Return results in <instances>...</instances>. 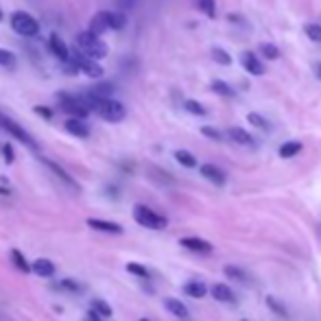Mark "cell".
<instances>
[{"instance_id": "obj_8", "label": "cell", "mask_w": 321, "mask_h": 321, "mask_svg": "<svg viewBox=\"0 0 321 321\" xmlns=\"http://www.w3.org/2000/svg\"><path fill=\"white\" fill-rule=\"evenodd\" d=\"M179 245L184 249H188V251H192V253H201V256H208V253L214 251V247L210 245L208 241L197 239V236H186V239H179Z\"/></svg>"}, {"instance_id": "obj_32", "label": "cell", "mask_w": 321, "mask_h": 321, "mask_svg": "<svg viewBox=\"0 0 321 321\" xmlns=\"http://www.w3.org/2000/svg\"><path fill=\"white\" fill-rule=\"evenodd\" d=\"M125 24H127L125 11H112V29L120 31V29H125Z\"/></svg>"}, {"instance_id": "obj_15", "label": "cell", "mask_w": 321, "mask_h": 321, "mask_svg": "<svg viewBox=\"0 0 321 321\" xmlns=\"http://www.w3.org/2000/svg\"><path fill=\"white\" fill-rule=\"evenodd\" d=\"M87 225L92 230H98V232H107V234H123V228L114 221H105V219H87Z\"/></svg>"}, {"instance_id": "obj_6", "label": "cell", "mask_w": 321, "mask_h": 321, "mask_svg": "<svg viewBox=\"0 0 321 321\" xmlns=\"http://www.w3.org/2000/svg\"><path fill=\"white\" fill-rule=\"evenodd\" d=\"M70 62L77 66V70H79V73L92 77V79H101L103 73H105L101 66L96 64V59L87 57V55H83L81 51H77V48H75V53H70Z\"/></svg>"}, {"instance_id": "obj_1", "label": "cell", "mask_w": 321, "mask_h": 321, "mask_svg": "<svg viewBox=\"0 0 321 321\" xmlns=\"http://www.w3.org/2000/svg\"><path fill=\"white\" fill-rule=\"evenodd\" d=\"M83 98H85L90 112H96L103 120H107V123H120L127 116L125 105L114 101V98H109V96H98V94H94L92 90H87L83 94Z\"/></svg>"}, {"instance_id": "obj_16", "label": "cell", "mask_w": 321, "mask_h": 321, "mask_svg": "<svg viewBox=\"0 0 321 321\" xmlns=\"http://www.w3.org/2000/svg\"><path fill=\"white\" fill-rule=\"evenodd\" d=\"M31 271L35 275H40V278H53L55 275V264L51 262V260H46V258H37L35 262H33Z\"/></svg>"}, {"instance_id": "obj_14", "label": "cell", "mask_w": 321, "mask_h": 321, "mask_svg": "<svg viewBox=\"0 0 321 321\" xmlns=\"http://www.w3.org/2000/svg\"><path fill=\"white\" fill-rule=\"evenodd\" d=\"M64 127H66V131H68V134H73L77 138H87V136H90V127L83 123V118H77V116H73V118H66Z\"/></svg>"}, {"instance_id": "obj_45", "label": "cell", "mask_w": 321, "mask_h": 321, "mask_svg": "<svg viewBox=\"0 0 321 321\" xmlns=\"http://www.w3.org/2000/svg\"><path fill=\"white\" fill-rule=\"evenodd\" d=\"M319 234H321V225H319Z\"/></svg>"}, {"instance_id": "obj_36", "label": "cell", "mask_w": 321, "mask_h": 321, "mask_svg": "<svg viewBox=\"0 0 321 321\" xmlns=\"http://www.w3.org/2000/svg\"><path fill=\"white\" fill-rule=\"evenodd\" d=\"M201 134L206 138H210V140H214V142L223 140V134H221L219 129H214V127H201Z\"/></svg>"}, {"instance_id": "obj_21", "label": "cell", "mask_w": 321, "mask_h": 321, "mask_svg": "<svg viewBox=\"0 0 321 321\" xmlns=\"http://www.w3.org/2000/svg\"><path fill=\"white\" fill-rule=\"evenodd\" d=\"M302 151V142H297V140H289V142H284V145L280 147V158H284V160H289V158H295L297 153Z\"/></svg>"}, {"instance_id": "obj_5", "label": "cell", "mask_w": 321, "mask_h": 321, "mask_svg": "<svg viewBox=\"0 0 321 321\" xmlns=\"http://www.w3.org/2000/svg\"><path fill=\"white\" fill-rule=\"evenodd\" d=\"M57 101L62 103V109L68 114L77 116V118H85L87 114H90V107H87L85 98H83V94L79 96H75V94H57Z\"/></svg>"}, {"instance_id": "obj_12", "label": "cell", "mask_w": 321, "mask_h": 321, "mask_svg": "<svg viewBox=\"0 0 321 321\" xmlns=\"http://www.w3.org/2000/svg\"><path fill=\"white\" fill-rule=\"evenodd\" d=\"M48 48H51V53L57 59H62V62H70V48L66 46V42L59 35H51V37H48Z\"/></svg>"}, {"instance_id": "obj_26", "label": "cell", "mask_w": 321, "mask_h": 321, "mask_svg": "<svg viewBox=\"0 0 321 321\" xmlns=\"http://www.w3.org/2000/svg\"><path fill=\"white\" fill-rule=\"evenodd\" d=\"M195 2H197V9L203 11L208 18H214V15H217V2H214V0H195Z\"/></svg>"}, {"instance_id": "obj_27", "label": "cell", "mask_w": 321, "mask_h": 321, "mask_svg": "<svg viewBox=\"0 0 321 321\" xmlns=\"http://www.w3.org/2000/svg\"><path fill=\"white\" fill-rule=\"evenodd\" d=\"M304 33L308 35L311 42H321V24H317V22H308L304 26Z\"/></svg>"}, {"instance_id": "obj_42", "label": "cell", "mask_w": 321, "mask_h": 321, "mask_svg": "<svg viewBox=\"0 0 321 321\" xmlns=\"http://www.w3.org/2000/svg\"><path fill=\"white\" fill-rule=\"evenodd\" d=\"M2 153H4V162H7V164L13 162V151H11V145H4Z\"/></svg>"}, {"instance_id": "obj_30", "label": "cell", "mask_w": 321, "mask_h": 321, "mask_svg": "<svg viewBox=\"0 0 321 321\" xmlns=\"http://www.w3.org/2000/svg\"><path fill=\"white\" fill-rule=\"evenodd\" d=\"M267 306H269V308H271V311H273L275 315H278V317H284V319L289 317V313H286L284 304H280L278 300H275V297H271V295L267 297Z\"/></svg>"}, {"instance_id": "obj_28", "label": "cell", "mask_w": 321, "mask_h": 321, "mask_svg": "<svg viewBox=\"0 0 321 321\" xmlns=\"http://www.w3.org/2000/svg\"><path fill=\"white\" fill-rule=\"evenodd\" d=\"M212 59L217 64H221V66H230L232 64V55L228 51H223V48H219V46L212 48Z\"/></svg>"}, {"instance_id": "obj_39", "label": "cell", "mask_w": 321, "mask_h": 321, "mask_svg": "<svg viewBox=\"0 0 321 321\" xmlns=\"http://www.w3.org/2000/svg\"><path fill=\"white\" fill-rule=\"evenodd\" d=\"M116 4H118L120 11H129V9H134L138 4V0H116Z\"/></svg>"}, {"instance_id": "obj_29", "label": "cell", "mask_w": 321, "mask_h": 321, "mask_svg": "<svg viewBox=\"0 0 321 321\" xmlns=\"http://www.w3.org/2000/svg\"><path fill=\"white\" fill-rule=\"evenodd\" d=\"M11 262L15 264V267H18L22 273H29L31 271V267L29 264H26V260H24V256H22V253L18 251V249H13V251H11Z\"/></svg>"}, {"instance_id": "obj_37", "label": "cell", "mask_w": 321, "mask_h": 321, "mask_svg": "<svg viewBox=\"0 0 321 321\" xmlns=\"http://www.w3.org/2000/svg\"><path fill=\"white\" fill-rule=\"evenodd\" d=\"M90 90L94 92V94H98V96H109L114 90H112V85L109 83H103V85H96V87H90Z\"/></svg>"}, {"instance_id": "obj_10", "label": "cell", "mask_w": 321, "mask_h": 321, "mask_svg": "<svg viewBox=\"0 0 321 321\" xmlns=\"http://www.w3.org/2000/svg\"><path fill=\"white\" fill-rule=\"evenodd\" d=\"M241 62H242V68L247 70L249 75H253V77H262L264 75V66H262V62L253 55L251 51H245L241 55Z\"/></svg>"}, {"instance_id": "obj_38", "label": "cell", "mask_w": 321, "mask_h": 321, "mask_svg": "<svg viewBox=\"0 0 321 321\" xmlns=\"http://www.w3.org/2000/svg\"><path fill=\"white\" fill-rule=\"evenodd\" d=\"M225 275H230V278H236V280H245V275H242V271L241 269H236V267H232V264H225Z\"/></svg>"}, {"instance_id": "obj_23", "label": "cell", "mask_w": 321, "mask_h": 321, "mask_svg": "<svg viewBox=\"0 0 321 321\" xmlns=\"http://www.w3.org/2000/svg\"><path fill=\"white\" fill-rule=\"evenodd\" d=\"M260 55L267 57L269 62H275V59L280 57V48L275 46V44H271V42H262L260 44Z\"/></svg>"}, {"instance_id": "obj_41", "label": "cell", "mask_w": 321, "mask_h": 321, "mask_svg": "<svg viewBox=\"0 0 321 321\" xmlns=\"http://www.w3.org/2000/svg\"><path fill=\"white\" fill-rule=\"evenodd\" d=\"M35 114H40L42 118H46V120L53 118V112H51L48 107H44V105H37V107H35Z\"/></svg>"}, {"instance_id": "obj_33", "label": "cell", "mask_w": 321, "mask_h": 321, "mask_svg": "<svg viewBox=\"0 0 321 321\" xmlns=\"http://www.w3.org/2000/svg\"><path fill=\"white\" fill-rule=\"evenodd\" d=\"M0 66H2V68H13L15 66V55L9 53L7 48H0Z\"/></svg>"}, {"instance_id": "obj_46", "label": "cell", "mask_w": 321, "mask_h": 321, "mask_svg": "<svg viewBox=\"0 0 321 321\" xmlns=\"http://www.w3.org/2000/svg\"><path fill=\"white\" fill-rule=\"evenodd\" d=\"M140 321H149V319H140Z\"/></svg>"}, {"instance_id": "obj_40", "label": "cell", "mask_w": 321, "mask_h": 321, "mask_svg": "<svg viewBox=\"0 0 321 321\" xmlns=\"http://www.w3.org/2000/svg\"><path fill=\"white\" fill-rule=\"evenodd\" d=\"M62 289H68V291H73V293H79L81 286L77 284V282H73V280H62Z\"/></svg>"}, {"instance_id": "obj_11", "label": "cell", "mask_w": 321, "mask_h": 321, "mask_svg": "<svg viewBox=\"0 0 321 321\" xmlns=\"http://www.w3.org/2000/svg\"><path fill=\"white\" fill-rule=\"evenodd\" d=\"M199 170H201V175L206 177L208 181H212L214 186H225V181H228V175L214 164H203Z\"/></svg>"}, {"instance_id": "obj_9", "label": "cell", "mask_w": 321, "mask_h": 321, "mask_svg": "<svg viewBox=\"0 0 321 321\" xmlns=\"http://www.w3.org/2000/svg\"><path fill=\"white\" fill-rule=\"evenodd\" d=\"M109 29H112V11H98L90 20V29L87 31L96 33V35H103V33Z\"/></svg>"}, {"instance_id": "obj_24", "label": "cell", "mask_w": 321, "mask_h": 321, "mask_svg": "<svg viewBox=\"0 0 321 321\" xmlns=\"http://www.w3.org/2000/svg\"><path fill=\"white\" fill-rule=\"evenodd\" d=\"M247 123L253 125V127H258V129H271V123L264 118V116H260L258 112H249L247 114Z\"/></svg>"}, {"instance_id": "obj_22", "label": "cell", "mask_w": 321, "mask_h": 321, "mask_svg": "<svg viewBox=\"0 0 321 321\" xmlns=\"http://www.w3.org/2000/svg\"><path fill=\"white\" fill-rule=\"evenodd\" d=\"M175 160L181 166H186V168H195V166H197V158L192 156L190 151H186V149H179V151H175Z\"/></svg>"}, {"instance_id": "obj_44", "label": "cell", "mask_w": 321, "mask_h": 321, "mask_svg": "<svg viewBox=\"0 0 321 321\" xmlns=\"http://www.w3.org/2000/svg\"><path fill=\"white\" fill-rule=\"evenodd\" d=\"M0 20H2V9H0Z\"/></svg>"}, {"instance_id": "obj_3", "label": "cell", "mask_w": 321, "mask_h": 321, "mask_svg": "<svg viewBox=\"0 0 321 321\" xmlns=\"http://www.w3.org/2000/svg\"><path fill=\"white\" fill-rule=\"evenodd\" d=\"M11 26H13V31L22 37H35L37 33H40L37 20L33 18L31 13H26V11H15V13L11 15Z\"/></svg>"}, {"instance_id": "obj_25", "label": "cell", "mask_w": 321, "mask_h": 321, "mask_svg": "<svg viewBox=\"0 0 321 321\" xmlns=\"http://www.w3.org/2000/svg\"><path fill=\"white\" fill-rule=\"evenodd\" d=\"M212 90L219 94V96H234V87L230 85V83L221 81V79H214L212 81Z\"/></svg>"}, {"instance_id": "obj_18", "label": "cell", "mask_w": 321, "mask_h": 321, "mask_svg": "<svg viewBox=\"0 0 321 321\" xmlns=\"http://www.w3.org/2000/svg\"><path fill=\"white\" fill-rule=\"evenodd\" d=\"M44 164H46L48 168H51L53 173L57 175V177H59V179H62V181H64V184H68L70 188H73V190H79V186H77V181H75V179H73V177H70L68 173H66V170L62 168V166H57L55 162H51V160H44Z\"/></svg>"}, {"instance_id": "obj_43", "label": "cell", "mask_w": 321, "mask_h": 321, "mask_svg": "<svg viewBox=\"0 0 321 321\" xmlns=\"http://www.w3.org/2000/svg\"><path fill=\"white\" fill-rule=\"evenodd\" d=\"M315 75H317V79H321V62L315 64Z\"/></svg>"}, {"instance_id": "obj_20", "label": "cell", "mask_w": 321, "mask_h": 321, "mask_svg": "<svg viewBox=\"0 0 321 321\" xmlns=\"http://www.w3.org/2000/svg\"><path fill=\"white\" fill-rule=\"evenodd\" d=\"M164 306L168 308V313H170V315H175V317H179V319H186V317H188V308H186V304H184V302H179V300H175V297H168V300L164 302Z\"/></svg>"}, {"instance_id": "obj_7", "label": "cell", "mask_w": 321, "mask_h": 321, "mask_svg": "<svg viewBox=\"0 0 321 321\" xmlns=\"http://www.w3.org/2000/svg\"><path fill=\"white\" fill-rule=\"evenodd\" d=\"M0 127H2L4 131H9V134L15 138V140H20V142H22V145H26V147H31V149H37V145L33 142V138H31L29 134H26V131L22 129V127H20L18 123H13V120L7 118V116H2V114H0Z\"/></svg>"}, {"instance_id": "obj_47", "label": "cell", "mask_w": 321, "mask_h": 321, "mask_svg": "<svg viewBox=\"0 0 321 321\" xmlns=\"http://www.w3.org/2000/svg\"><path fill=\"white\" fill-rule=\"evenodd\" d=\"M242 321H247V319H242Z\"/></svg>"}, {"instance_id": "obj_34", "label": "cell", "mask_w": 321, "mask_h": 321, "mask_svg": "<svg viewBox=\"0 0 321 321\" xmlns=\"http://www.w3.org/2000/svg\"><path fill=\"white\" fill-rule=\"evenodd\" d=\"M94 313H98V315H103V317H112V308H109V304L107 302H101V300H94Z\"/></svg>"}, {"instance_id": "obj_2", "label": "cell", "mask_w": 321, "mask_h": 321, "mask_svg": "<svg viewBox=\"0 0 321 321\" xmlns=\"http://www.w3.org/2000/svg\"><path fill=\"white\" fill-rule=\"evenodd\" d=\"M75 48L92 59H103V57H107V53H109V46L101 40V35H96V33H92V31L79 33V35L75 37Z\"/></svg>"}, {"instance_id": "obj_31", "label": "cell", "mask_w": 321, "mask_h": 321, "mask_svg": "<svg viewBox=\"0 0 321 321\" xmlns=\"http://www.w3.org/2000/svg\"><path fill=\"white\" fill-rule=\"evenodd\" d=\"M184 107H186L190 114H195V116H206V114H208V109L203 107V105L199 103V101H192V98H188V101L184 103Z\"/></svg>"}, {"instance_id": "obj_13", "label": "cell", "mask_w": 321, "mask_h": 321, "mask_svg": "<svg viewBox=\"0 0 321 321\" xmlns=\"http://www.w3.org/2000/svg\"><path fill=\"white\" fill-rule=\"evenodd\" d=\"M210 293H212V297L217 302H223V304H234L236 302V295H234V291H232V286L223 284V282H217V284L210 289Z\"/></svg>"}, {"instance_id": "obj_17", "label": "cell", "mask_w": 321, "mask_h": 321, "mask_svg": "<svg viewBox=\"0 0 321 321\" xmlns=\"http://www.w3.org/2000/svg\"><path fill=\"white\" fill-rule=\"evenodd\" d=\"M228 136H230L232 142H236V145H242V147H247V145H251V142H253L251 134H249V131H245V129H241V127H230Z\"/></svg>"}, {"instance_id": "obj_19", "label": "cell", "mask_w": 321, "mask_h": 321, "mask_svg": "<svg viewBox=\"0 0 321 321\" xmlns=\"http://www.w3.org/2000/svg\"><path fill=\"white\" fill-rule=\"evenodd\" d=\"M184 293L188 297H195V300H201V297H206V284L203 282H197V280H192V282H186L184 284Z\"/></svg>"}, {"instance_id": "obj_35", "label": "cell", "mask_w": 321, "mask_h": 321, "mask_svg": "<svg viewBox=\"0 0 321 321\" xmlns=\"http://www.w3.org/2000/svg\"><path fill=\"white\" fill-rule=\"evenodd\" d=\"M127 271H129V273H134V275H138V278H149L147 267H142V264H138V262H129V264H127Z\"/></svg>"}, {"instance_id": "obj_4", "label": "cell", "mask_w": 321, "mask_h": 321, "mask_svg": "<svg viewBox=\"0 0 321 321\" xmlns=\"http://www.w3.org/2000/svg\"><path fill=\"white\" fill-rule=\"evenodd\" d=\"M134 219L142 225V228H149V230H164L166 225H168V221H166L162 214L153 212L151 208L142 206V203L134 208Z\"/></svg>"}]
</instances>
